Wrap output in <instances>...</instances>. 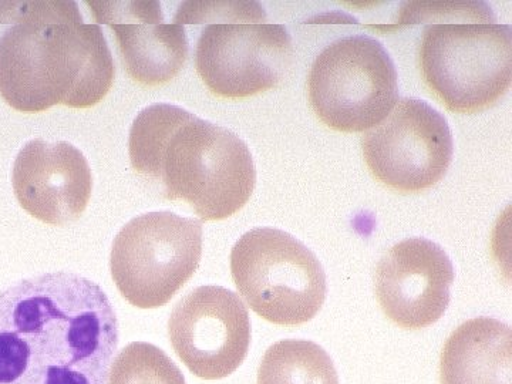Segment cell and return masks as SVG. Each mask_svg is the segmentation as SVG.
<instances>
[{
	"instance_id": "obj_15",
	"label": "cell",
	"mask_w": 512,
	"mask_h": 384,
	"mask_svg": "<svg viewBox=\"0 0 512 384\" xmlns=\"http://www.w3.org/2000/svg\"><path fill=\"white\" fill-rule=\"evenodd\" d=\"M256 384H339L332 357L311 340L285 339L271 346Z\"/></svg>"
},
{
	"instance_id": "obj_12",
	"label": "cell",
	"mask_w": 512,
	"mask_h": 384,
	"mask_svg": "<svg viewBox=\"0 0 512 384\" xmlns=\"http://www.w3.org/2000/svg\"><path fill=\"white\" fill-rule=\"evenodd\" d=\"M16 200L33 218L53 227L79 220L92 198L93 175L79 148L66 141L32 140L13 165Z\"/></svg>"
},
{
	"instance_id": "obj_7",
	"label": "cell",
	"mask_w": 512,
	"mask_h": 384,
	"mask_svg": "<svg viewBox=\"0 0 512 384\" xmlns=\"http://www.w3.org/2000/svg\"><path fill=\"white\" fill-rule=\"evenodd\" d=\"M201 255L200 221L170 211L148 212L114 238L111 278L130 305L161 308L194 276Z\"/></svg>"
},
{
	"instance_id": "obj_6",
	"label": "cell",
	"mask_w": 512,
	"mask_h": 384,
	"mask_svg": "<svg viewBox=\"0 0 512 384\" xmlns=\"http://www.w3.org/2000/svg\"><path fill=\"white\" fill-rule=\"evenodd\" d=\"M308 97L326 127L339 133L370 130L389 116L399 99L392 57L369 36L335 40L312 64Z\"/></svg>"
},
{
	"instance_id": "obj_1",
	"label": "cell",
	"mask_w": 512,
	"mask_h": 384,
	"mask_svg": "<svg viewBox=\"0 0 512 384\" xmlns=\"http://www.w3.org/2000/svg\"><path fill=\"white\" fill-rule=\"evenodd\" d=\"M120 330L109 296L70 272L0 291V384H107Z\"/></svg>"
},
{
	"instance_id": "obj_14",
	"label": "cell",
	"mask_w": 512,
	"mask_h": 384,
	"mask_svg": "<svg viewBox=\"0 0 512 384\" xmlns=\"http://www.w3.org/2000/svg\"><path fill=\"white\" fill-rule=\"evenodd\" d=\"M440 384H512L510 326L493 318L458 326L441 350Z\"/></svg>"
},
{
	"instance_id": "obj_8",
	"label": "cell",
	"mask_w": 512,
	"mask_h": 384,
	"mask_svg": "<svg viewBox=\"0 0 512 384\" xmlns=\"http://www.w3.org/2000/svg\"><path fill=\"white\" fill-rule=\"evenodd\" d=\"M362 151L380 184L402 194H417L446 177L453 161V134L430 104L404 97L363 136Z\"/></svg>"
},
{
	"instance_id": "obj_3",
	"label": "cell",
	"mask_w": 512,
	"mask_h": 384,
	"mask_svg": "<svg viewBox=\"0 0 512 384\" xmlns=\"http://www.w3.org/2000/svg\"><path fill=\"white\" fill-rule=\"evenodd\" d=\"M131 167L160 185L168 201L190 205L201 221H222L247 205L256 170L247 144L234 133L171 104H153L133 121Z\"/></svg>"
},
{
	"instance_id": "obj_9",
	"label": "cell",
	"mask_w": 512,
	"mask_h": 384,
	"mask_svg": "<svg viewBox=\"0 0 512 384\" xmlns=\"http://www.w3.org/2000/svg\"><path fill=\"white\" fill-rule=\"evenodd\" d=\"M293 62L292 37L274 23H212L202 30L195 69L214 96L242 100L276 89Z\"/></svg>"
},
{
	"instance_id": "obj_5",
	"label": "cell",
	"mask_w": 512,
	"mask_h": 384,
	"mask_svg": "<svg viewBox=\"0 0 512 384\" xmlns=\"http://www.w3.org/2000/svg\"><path fill=\"white\" fill-rule=\"evenodd\" d=\"M231 275L249 308L278 326L311 322L328 293L316 255L276 228H254L238 239L231 252Z\"/></svg>"
},
{
	"instance_id": "obj_4",
	"label": "cell",
	"mask_w": 512,
	"mask_h": 384,
	"mask_svg": "<svg viewBox=\"0 0 512 384\" xmlns=\"http://www.w3.org/2000/svg\"><path fill=\"white\" fill-rule=\"evenodd\" d=\"M419 69L427 89L451 113L490 109L511 87V28L497 23L431 25L421 37Z\"/></svg>"
},
{
	"instance_id": "obj_10",
	"label": "cell",
	"mask_w": 512,
	"mask_h": 384,
	"mask_svg": "<svg viewBox=\"0 0 512 384\" xmlns=\"http://www.w3.org/2000/svg\"><path fill=\"white\" fill-rule=\"evenodd\" d=\"M168 336L192 375L221 380L247 359L251 320L237 293L222 286H200L174 306Z\"/></svg>"
},
{
	"instance_id": "obj_16",
	"label": "cell",
	"mask_w": 512,
	"mask_h": 384,
	"mask_svg": "<svg viewBox=\"0 0 512 384\" xmlns=\"http://www.w3.org/2000/svg\"><path fill=\"white\" fill-rule=\"evenodd\" d=\"M109 384H187L167 353L146 342L121 350L109 373Z\"/></svg>"
},
{
	"instance_id": "obj_11",
	"label": "cell",
	"mask_w": 512,
	"mask_h": 384,
	"mask_svg": "<svg viewBox=\"0 0 512 384\" xmlns=\"http://www.w3.org/2000/svg\"><path fill=\"white\" fill-rule=\"evenodd\" d=\"M454 279L453 262L439 244L407 238L393 245L377 264L376 299L399 328H429L446 313Z\"/></svg>"
},
{
	"instance_id": "obj_2",
	"label": "cell",
	"mask_w": 512,
	"mask_h": 384,
	"mask_svg": "<svg viewBox=\"0 0 512 384\" xmlns=\"http://www.w3.org/2000/svg\"><path fill=\"white\" fill-rule=\"evenodd\" d=\"M0 37V97L20 113L62 104L92 109L109 94L116 67L97 25L74 2H18Z\"/></svg>"
},
{
	"instance_id": "obj_13",
	"label": "cell",
	"mask_w": 512,
	"mask_h": 384,
	"mask_svg": "<svg viewBox=\"0 0 512 384\" xmlns=\"http://www.w3.org/2000/svg\"><path fill=\"white\" fill-rule=\"evenodd\" d=\"M97 22L113 30L124 69L133 82L154 89L170 83L188 57L184 26L165 25L157 2H94Z\"/></svg>"
}]
</instances>
